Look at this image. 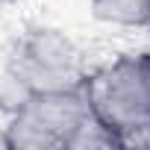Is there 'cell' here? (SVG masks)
I'll use <instances>...</instances> for the list:
<instances>
[{
    "instance_id": "6da1fadb",
    "label": "cell",
    "mask_w": 150,
    "mask_h": 150,
    "mask_svg": "<svg viewBox=\"0 0 150 150\" xmlns=\"http://www.w3.org/2000/svg\"><path fill=\"white\" fill-rule=\"evenodd\" d=\"M83 53L56 30H30L15 41V50L0 77V109L15 112L30 94L83 88L88 80Z\"/></svg>"
},
{
    "instance_id": "7a4b0ae2",
    "label": "cell",
    "mask_w": 150,
    "mask_h": 150,
    "mask_svg": "<svg viewBox=\"0 0 150 150\" xmlns=\"http://www.w3.org/2000/svg\"><path fill=\"white\" fill-rule=\"evenodd\" d=\"M91 112L124 144L150 132V50L127 53L86 80Z\"/></svg>"
},
{
    "instance_id": "3957f363",
    "label": "cell",
    "mask_w": 150,
    "mask_h": 150,
    "mask_svg": "<svg viewBox=\"0 0 150 150\" xmlns=\"http://www.w3.org/2000/svg\"><path fill=\"white\" fill-rule=\"evenodd\" d=\"M6 127V147L21 150H56L74 147L80 129L94 118L86 88L30 94Z\"/></svg>"
},
{
    "instance_id": "277c9868",
    "label": "cell",
    "mask_w": 150,
    "mask_h": 150,
    "mask_svg": "<svg viewBox=\"0 0 150 150\" xmlns=\"http://www.w3.org/2000/svg\"><path fill=\"white\" fill-rule=\"evenodd\" d=\"M94 15L112 24L144 27L150 24V0H91Z\"/></svg>"
},
{
    "instance_id": "5b68a950",
    "label": "cell",
    "mask_w": 150,
    "mask_h": 150,
    "mask_svg": "<svg viewBox=\"0 0 150 150\" xmlns=\"http://www.w3.org/2000/svg\"><path fill=\"white\" fill-rule=\"evenodd\" d=\"M6 3H12V0H0V9H3V6H6Z\"/></svg>"
}]
</instances>
